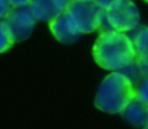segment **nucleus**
I'll return each instance as SVG.
<instances>
[{"label":"nucleus","mask_w":148,"mask_h":129,"mask_svg":"<svg viewBox=\"0 0 148 129\" xmlns=\"http://www.w3.org/2000/svg\"><path fill=\"white\" fill-rule=\"evenodd\" d=\"M94 59L100 67L121 71L136 58L133 40L123 32L105 30L99 35L92 48Z\"/></svg>","instance_id":"1"},{"label":"nucleus","mask_w":148,"mask_h":129,"mask_svg":"<svg viewBox=\"0 0 148 129\" xmlns=\"http://www.w3.org/2000/svg\"><path fill=\"white\" fill-rule=\"evenodd\" d=\"M136 97L134 84L122 72L114 71L103 80L95 97V106L107 114H121Z\"/></svg>","instance_id":"2"},{"label":"nucleus","mask_w":148,"mask_h":129,"mask_svg":"<svg viewBox=\"0 0 148 129\" xmlns=\"http://www.w3.org/2000/svg\"><path fill=\"white\" fill-rule=\"evenodd\" d=\"M81 34H90L101 27L105 20V9L95 0H70L65 9Z\"/></svg>","instance_id":"3"},{"label":"nucleus","mask_w":148,"mask_h":129,"mask_svg":"<svg viewBox=\"0 0 148 129\" xmlns=\"http://www.w3.org/2000/svg\"><path fill=\"white\" fill-rule=\"evenodd\" d=\"M139 10L131 0H114L105 9V22L112 30L126 32L138 27Z\"/></svg>","instance_id":"4"},{"label":"nucleus","mask_w":148,"mask_h":129,"mask_svg":"<svg viewBox=\"0 0 148 129\" xmlns=\"http://www.w3.org/2000/svg\"><path fill=\"white\" fill-rule=\"evenodd\" d=\"M3 22L8 27L14 43H21L29 39L33 34L36 18L30 5L12 7L7 13V16L3 18Z\"/></svg>","instance_id":"5"},{"label":"nucleus","mask_w":148,"mask_h":129,"mask_svg":"<svg viewBox=\"0 0 148 129\" xmlns=\"http://www.w3.org/2000/svg\"><path fill=\"white\" fill-rule=\"evenodd\" d=\"M48 26L53 36L62 44H73L82 35L74 26L66 10H64L52 21H49Z\"/></svg>","instance_id":"6"},{"label":"nucleus","mask_w":148,"mask_h":129,"mask_svg":"<svg viewBox=\"0 0 148 129\" xmlns=\"http://www.w3.org/2000/svg\"><path fill=\"white\" fill-rule=\"evenodd\" d=\"M66 0H31L30 8L36 21L49 22L66 9Z\"/></svg>","instance_id":"7"},{"label":"nucleus","mask_w":148,"mask_h":129,"mask_svg":"<svg viewBox=\"0 0 148 129\" xmlns=\"http://www.w3.org/2000/svg\"><path fill=\"white\" fill-rule=\"evenodd\" d=\"M121 116L133 127L144 128L148 124V103L143 102L139 97H135L121 111Z\"/></svg>","instance_id":"8"},{"label":"nucleus","mask_w":148,"mask_h":129,"mask_svg":"<svg viewBox=\"0 0 148 129\" xmlns=\"http://www.w3.org/2000/svg\"><path fill=\"white\" fill-rule=\"evenodd\" d=\"M133 44L135 48L136 59L144 67H148V27H144L134 36Z\"/></svg>","instance_id":"9"},{"label":"nucleus","mask_w":148,"mask_h":129,"mask_svg":"<svg viewBox=\"0 0 148 129\" xmlns=\"http://www.w3.org/2000/svg\"><path fill=\"white\" fill-rule=\"evenodd\" d=\"M136 91V97L142 99L143 102L148 103V67L143 66V71L139 78V80L134 84Z\"/></svg>","instance_id":"10"},{"label":"nucleus","mask_w":148,"mask_h":129,"mask_svg":"<svg viewBox=\"0 0 148 129\" xmlns=\"http://www.w3.org/2000/svg\"><path fill=\"white\" fill-rule=\"evenodd\" d=\"M13 44H14V40H13L8 27L1 20L0 21V53L9 51L13 47Z\"/></svg>","instance_id":"11"},{"label":"nucleus","mask_w":148,"mask_h":129,"mask_svg":"<svg viewBox=\"0 0 148 129\" xmlns=\"http://www.w3.org/2000/svg\"><path fill=\"white\" fill-rule=\"evenodd\" d=\"M10 8H12V5H10L9 0H0V21L7 16Z\"/></svg>","instance_id":"12"},{"label":"nucleus","mask_w":148,"mask_h":129,"mask_svg":"<svg viewBox=\"0 0 148 129\" xmlns=\"http://www.w3.org/2000/svg\"><path fill=\"white\" fill-rule=\"evenodd\" d=\"M12 7H25V5H30L31 0H9Z\"/></svg>","instance_id":"13"},{"label":"nucleus","mask_w":148,"mask_h":129,"mask_svg":"<svg viewBox=\"0 0 148 129\" xmlns=\"http://www.w3.org/2000/svg\"><path fill=\"white\" fill-rule=\"evenodd\" d=\"M95 1H96L97 5H99V7H101L103 9H107V8L109 7L113 1H114V0H95Z\"/></svg>","instance_id":"14"},{"label":"nucleus","mask_w":148,"mask_h":129,"mask_svg":"<svg viewBox=\"0 0 148 129\" xmlns=\"http://www.w3.org/2000/svg\"><path fill=\"white\" fill-rule=\"evenodd\" d=\"M144 129H148V124L146 125V127H144Z\"/></svg>","instance_id":"15"},{"label":"nucleus","mask_w":148,"mask_h":129,"mask_svg":"<svg viewBox=\"0 0 148 129\" xmlns=\"http://www.w3.org/2000/svg\"><path fill=\"white\" fill-rule=\"evenodd\" d=\"M144 1H146V3H148V0H144Z\"/></svg>","instance_id":"16"},{"label":"nucleus","mask_w":148,"mask_h":129,"mask_svg":"<svg viewBox=\"0 0 148 129\" xmlns=\"http://www.w3.org/2000/svg\"><path fill=\"white\" fill-rule=\"evenodd\" d=\"M66 1H68V3H69V1H70V0H66Z\"/></svg>","instance_id":"17"}]
</instances>
